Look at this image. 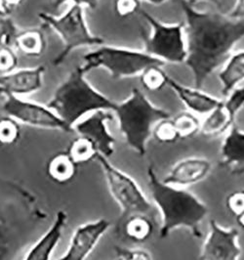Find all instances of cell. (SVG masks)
<instances>
[{
    "label": "cell",
    "mask_w": 244,
    "mask_h": 260,
    "mask_svg": "<svg viewBox=\"0 0 244 260\" xmlns=\"http://www.w3.org/2000/svg\"><path fill=\"white\" fill-rule=\"evenodd\" d=\"M20 138V122L7 115L0 117V144L5 146H11L17 143Z\"/></svg>",
    "instance_id": "83f0119b"
},
{
    "label": "cell",
    "mask_w": 244,
    "mask_h": 260,
    "mask_svg": "<svg viewBox=\"0 0 244 260\" xmlns=\"http://www.w3.org/2000/svg\"><path fill=\"white\" fill-rule=\"evenodd\" d=\"M141 0H116L115 10L120 18H126L141 11Z\"/></svg>",
    "instance_id": "1f68e13d"
},
{
    "label": "cell",
    "mask_w": 244,
    "mask_h": 260,
    "mask_svg": "<svg viewBox=\"0 0 244 260\" xmlns=\"http://www.w3.org/2000/svg\"><path fill=\"white\" fill-rule=\"evenodd\" d=\"M172 119L180 134L181 139L192 138L200 133L201 119L189 111L182 112Z\"/></svg>",
    "instance_id": "d4e9b609"
},
{
    "label": "cell",
    "mask_w": 244,
    "mask_h": 260,
    "mask_svg": "<svg viewBox=\"0 0 244 260\" xmlns=\"http://www.w3.org/2000/svg\"><path fill=\"white\" fill-rule=\"evenodd\" d=\"M236 117L221 100L220 104L201 120L200 133L206 138H216L226 135L235 123Z\"/></svg>",
    "instance_id": "d6986e66"
},
{
    "label": "cell",
    "mask_w": 244,
    "mask_h": 260,
    "mask_svg": "<svg viewBox=\"0 0 244 260\" xmlns=\"http://www.w3.org/2000/svg\"><path fill=\"white\" fill-rule=\"evenodd\" d=\"M44 73L45 68L39 66L0 75V90L21 97L38 92L43 86Z\"/></svg>",
    "instance_id": "5bb4252c"
},
{
    "label": "cell",
    "mask_w": 244,
    "mask_h": 260,
    "mask_svg": "<svg viewBox=\"0 0 244 260\" xmlns=\"http://www.w3.org/2000/svg\"><path fill=\"white\" fill-rule=\"evenodd\" d=\"M81 66L76 68L55 91L48 107L74 129L83 117L98 111L114 113L116 102L98 91L85 78Z\"/></svg>",
    "instance_id": "277c9868"
},
{
    "label": "cell",
    "mask_w": 244,
    "mask_h": 260,
    "mask_svg": "<svg viewBox=\"0 0 244 260\" xmlns=\"http://www.w3.org/2000/svg\"><path fill=\"white\" fill-rule=\"evenodd\" d=\"M83 62L81 68L86 74L102 68L108 71L114 79L140 77L152 66L165 65L146 51L104 44L87 53L83 57Z\"/></svg>",
    "instance_id": "8992f818"
},
{
    "label": "cell",
    "mask_w": 244,
    "mask_h": 260,
    "mask_svg": "<svg viewBox=\"0 0 244 260\" xmlns=\"http://www.w3.org/2000/svg\"><path fill=\"white\" fill-rule=\"evenodd\" d=\"M147 173L154 206L161 218L160 238H167L178 228H187L193 237L201 238L200 224L208 214L206 204L185 188L163 182L151 166Z\"/></svg>",
    "instance_id": "3957f363"
},
{
    "label": "cell",
    "mask_w": 244,
    "mask_h": 260,
    "mask_svg": "<svg viewBox=\"0 0 244 260\" xmlns=\"http://www.w3.org/2000/svg\"><path fill=\"white\" fill-rule=\"evenodd\" d=\"M163 66L154 65L147 69L141 76L142 85L148 91L156 92L161 90L168 85L170 77L162 69Z\"/></svg>",
    "instance_id": "484cf974"
},
{
    "label": "cell",
    "mask_w": 244,
    "mask_h": 260,
    "mask_svg": "<svg viewBox=\"0 0 244 260\" xmlns=\"http://www.w3.org/2000/svg\"><path fill=\"white\" fill-rule=\"evenodd\" d=\"M0 98L3 99L2 111L5 115L13 117L20 123L43 129L58 130L65 133L74 129L59 117L50 107L41 105L25 97L15 96L0 90Z\"/></svg>",
    "instance_id": "30bf717a"
},
{
    "label": "cell",
    "mask_w": 244,
    "mask_h": 260,
    "mask_svg": "<svg viewBox=\"0 0 244 260\" xmlns=\"http://www.w3.org/2000/svg\"><path fill=\"white\" fill-rule=\"evenodd\" d=\"M95 160L100 165L108 189L120 208L121 214L117 219V226L134 214H145L155 220L158 210L143 192L141 187L126 172L117 169L108 157L97 155ZM159 214V213H158Z\"/></svg>",
    "instance_id": "52a82bcc"
},
{
    "label": "cell",
    "mask_w": 244,
    "mask_h": 260,
    "mask_svg": "<svg viewBox=\"0 0 244 260\" xmlns=\"http://www.w3.org/2000/svg\"><path fill=\"white\" fill-rule=\"evenodd\" d=\"M235 228H225L214 219L209 221V232L201 247L200 260H238L242 249Z\"/></svg>",
    "instance_id": "8fae6325"
},
{
    "label": "cell",
    "mask_w": 244,
    "mask_h": 260,
    "mask_svg": "<svg viewBox=\"0 0 244 260\" xmlns=\"http://www.w3.org/2000/svg\"><path fill=\"white\" fill-rule=\"evenodd\" d=\"M48 213L25 186L0 176V260H22L41 236Z\"/></svg>",
    "instance_id": "7a4b0ae2"
},
{
    "label": "cell",
    "mask_w": 244,
    "mask_h": 260,
    "mask_svg": "<svg viewBox=\"0 0 244 260\" xmlns=\"http://www.w3.org/2000/svg\"><path fill=\"white\" fill-rule=\"evenodd\" d=\"M118 258L121 260H153L151 253L142 248H126L116 247Z\"/></svg>",
    "instance_id": "d6a6232c"
},
{
    "label": "cell",
    "mask_w": 244,
    "mask_h": 260,
    "mask_svg": "<svg viewBox=\"0 0 244 260\" xmlns=\"http://www.w3.org/2000/svg\"><path fill=\"white\" fill-rule=\"evenodd\" d=\"M114 119V114L108 111H98L83 117L74 126V131L85 136L96 145L98 152L110 158L115 153L116 139L110 132L108 122Z\"/></svg>",
    "instance_id": "4fadbf2b"
},
{
    "label": "cell",
    "mask_w": 244,
    "mask_h": 260,
    "mask_svg": "<svg viewBox=\"0 0 244 260\" xmlns=\"http://www.w3.org/2000/svg\"><path fill=\"white\" fill-rule=\"evenodd\" d=\"M154 218L145 214H134L127 217L117 226V231L122 232L133 243L142 244L151 239L154 231Z\"/></svg>",
    "instance_id": "44dd1931"
},
{
    "label": "cell",
    "mask_w": 244,
    "mask_h": 260,
    "mask_svg": "<svg viewBox=\"0 0 244 260\" xmlns=\"http://www.w3.org/2000/svg\"><path fill=\"white\" fill-rule=\"evenodd\" d=\"M191 5H195V4H198V3H203V2H210V3H213V4H220V0H183Z\"/></svg>",
    "instance_id": "8d00e7d4"
},
{
    "label": "cell",
    "mask_w": 244,
    "mask_h": 260,
    "mask_svg": "<svg viewBox=\"0 0 244 260\" xmlns=\"http://www.w3.org/2000/svg\"><path fill=\"white\" fill-rule=\"evenodd\" d=\"M25 0H0V17L7 18Z\"/></svg>",
    "instance_id": "836d02e7"
},
{
    "label": "cell",
    "mask_w": 244,
    "mask_h": 260,
    "mask_svg": "<svg viewBox=\"0 0 244 260\" xmlns=\"http://www.w3.org/2000/svg\"><path fill=\"white\" fill-rule=\"evenodd\" d=\"M153 137L161 144L176 143L180 140V134L171 117L164 118L156 123L153 130Z\"/></svg>",
    "instance_id": "4316f807"
},
{
    "label": "cell",
    "mask_w": 244,
    "mask_h": 260,
    "mask_svg": "<svg viewBox=\"0 0 244 260\" xmlns=\"http://www.w3.org/2000/svg\"><path fill=\"white\" fill-rule=\"evenodd\" d=\"M167 86L177 95L189 112L198 117H205L221 102V99L200 90V88L181 84L173 78H169Z\"/></svg>",
    "instance_id": "e0dca14e"
},
{
    "label": "cell",
    "mask_w": 244,
    "mask_h": 260,
    "mask_svg": "<svg viewBox=\"0 0 244 260\" xmlns=\"http://www.w3.org/2000/svg\"><path fill=\"white\" fill-rule=\"evenodd\" d=\"M18 60L14 48L0 47V75L14 72L18 66Z\"/></svg>",
    "instance_id": "f546056e"
},
{
    "label": "cell",
    "mask_w": 244,
    "mask_h": 260,
    "mask_svg": "<svg viewBox=\"0 0 244 260\" xmlns=\"http://www.w3.org/2000/svg\"><path fill=\"white\" fill-rule=\"evenodd\" d=\"M66 152L77 165L95 160L96 156L99 154L96 145L87 137L81 135L72 141Z\"/></svg>",
    "instance_id": "cb8c5ba5"
},
{
    "label": "cell",
    "mask_w": 244,
    "mask_h": 260,
    "mask_svg": "<svg viewBox=\"0 0 244 260\" xmlns=\"http://www.w3.org/2000/svg\"><path fill=\"white\" fill-rule=\"evenodd\" d=\"M228 16L234 20H244V0H236Z\"/></svg>",
    "instance_id": "d590c367"
},
{
    "label": "cell",
    "mask_w": 244,
    "mask_h": 260,
    "mask_svg": "<svg viewBox=\"0 0 244 260\" xmlns=\"http://www.w3.org/2000/svg\"><path fill=\"white\" fill-rule=\"evenodd\" d=\"M65 3H71V4H76V5H80L84 8H90V9H95L98 6L99 0H54L53 6L55 8H59L62 5Z\"/></svg>",
    "instance_id": "e575fe53"
},
{
    "label": "cell",
    "mask_w": 244,
    "mask_h": 260,
    "mask_svg": "<svg viewBox=\"0 0 244 260\" xmlns=\"http://www.w3.org/2000/svg\"><path fill=\"white\" fill-rule=\"evenodd\" d=\"M111 227L106 218L77 226L64 254L57 260H86Z\"/></svg>",
    "instance_id": "7c38bea8"
},
{
    "label": "cell",
    "mask_w": 244,
    "mask_h": 260,
    "mask_svg": "<svg viewBox=\"0 0 244 260\" xmlns=\"http://www.w3.org/2000/svg\"><path fill=\"white\" fill-rule=\"evenodd\" d=\"M143 2H148L150 4H153V5H162L164 4L165 2H167L168 0H141Z\"/></svg>",
    "instance_id": "74e56055"
},
{
    "label": "cell",
    "mask_w": 244,
    "mask_h": 260,
    "mask_svg": "<svg viewBox=\"0 0 244 260\" xmlns=\"http://www.w3.org/2000/svg\"><path fill=\"white\" fill-rule=\"evenodd\" d=\"M46 39L39 29H26L19 32L15 47L27 57H40L46 49Z\"/></svg>",
    "instance_id": "603a6c76"
},
{
    "label": "cell",
    "mask_w": 244,
    "mask_h": 260,
    "mask_svg": "<svg viewBox=\"0 0 244 260\" xmlns=\"http://www.w3.org/2000/svg\"><path fill=\"white\" fill-rule=\"evenodd\" d=\"M113 114L129 148L140 156L146 155L156 123L171 117L169 112L154 106L138 88H133L127 99L117 103Z\"/></svg>",
    "instance_id": "5b68a950"
},
{
    "label": "cell",
    "mask_w": 244,
    "mask_h": 260,
    "mask_svg": "<svg viewBox=\"0 0 244 260\" xmlns=\"http://www.w3.org/2000/svg\"><path fill=\"white\" fill-rule=\"evenodd\" d=\"M151 26L145 38V50L164 64H182L187 59V39L184 23H163L144 10L139 12Z\"/></svg>",
    "instance_id": "9c48e42d"
},
{
    "label": "cell",
    "mask_w": 244,
    "mask_h": 260,
    "mask_svg": "<svg viewBox=\"0 0 244 260\" xmlns=\"http://www.w3.org/2000/svg\"><path fill=\"white\" fill-rule=\"evenodd\" d=\"M221 166L224 168L244 171V131L236 123L231 126L221 146Z\"/></svg>",
    "instance_id": "ac0fdd59"
},
{
    "label": "cell",
    "mask_w": 244,
    "mask_h": 260,
    "mask_svg": "<svg viewBox=\"0 0 244 260\" xmlns=\"http://www.w3.org/2000/svg\"><path fill=\"white\" fill-rule=\"evenodd\" d=\"M226 208L234 217L244 212V189L234 190L226 198Z\"/></svg>",
    "instance_id": "4dcf8cb0"
},
{
    "label": "cell",
    "mask_w": 244,
    "mask_h": 260,
    "mask_svg": "<svg viewBox=\"0 0 244 260\" xmlns=\"http://www.w3.org/2000/svg\"><path fill=\"white\" fill-rule=\"evenodd\" d=\"M84 9L80 5L71 4L60 16L46 12L39 13V19L57 32L64 43L62 51L53 60V65H62L71 53L77 48L104 44L103 39L91 32L86 23Z\"/></svg>",
    "instance_id": "ba28073f"
},
{
    "label": "cell",
    "mask_w": 244,
    "mask_h": 260,
    "mask_svg": "<svg viewBox=\"0 0 244 260\" xmlns=\"http://www.w3.org/2000/svg\"><path fill=\"white\" fill-rule=\"evenodd\" d=\"M67 221L64 210H59L51 226L26 250L22 260H51L55 249L61 242L62 235Z\"/></svg>",
    "instance_id": "2e32d148"
},
{
    "label": "cell",
    "mask_w": 244,
    "mask_h": 260,
    "mask_svg": "<svg viewBox=\"0 0 244 260\" xmlns=\"http://www.w3.org/2000/svg\"><path fill=\"white\" fill-rule=\"evenodd\" d=\"M185 14L187 59L194 87L200 88L216 70L230 58L234 46L244 39V20H234L219 12L201 11L181 1Z\"/></svg>",
    "instance_id": "6da1fadb"
},
{
    "label": "cell",
    "mask_w": 244,
    "mask_h": 260,
    "mask_svg": "<svg viewBox=\"0 0 244 260\" xmlns=\"http://www.w3.org/2000/svg\"><path fill=\"white\" fill-rule=\"evenodd\" d=\"M221 91L226 97L244 83V50L233 52L219 73Z\"/></svg>",
    "instance_id": "ffe728a7"
},
{
    "label": "cell",
    "mask_w": 244,
    "mask_h": 260,
    "mask_svg": "<svg viewBox=\"0 0 244 260\" xmlns=\"http://www.w3.org/2000/svg\"><path fill=\"white\" fill-rule=\"evenodd\" d=\"M20 30L10 17L0 19V47L14 48Z\"/></svg>",
    "instance_id": "f1b7e54d"
},
{
    "label": "cell",
    "mask_w": 244,
    "mask_h": 260,
    "mask_svg": "<svg viewBox=\"0 0 244 260\" xmlns=\"http://www.w3.org/2000/svg\"><path fill=\"white\" fill-rule=\"evenodd\" d=\"M116 260H121V259H120V258H118V259H116Z\"/></svg>",
    "instance_id": "ab89813d"
},
{
    "label": "cell",
    "mask_w": 244,
    "mask_h": 260,
    "mask_svg": "<svg viewBox=\"0 0 244 260\" xmlns=\"http://www.w3.org/2000/svg\"><path fill=\"white\" fill-rule=\"evenodd\" d=\"M235 218H236V221H237L238 226L244 230V212L241 213L240 215H238L237 217H235Z\"/></svg>",
    "instance_id": "f35d334b"
},
{
    "label": "cell",
    "mask_w": 244,
    "mask_h": 260,
    "mask_svg": "<svg viewBox=\"0 0 244 260\" xmlns=\"http://www.w3.org/2000/svg\"><path fill=\"white\" fill-rule=\"evenodd\" d=\"M212 169V164L204 157H187L178 161L162 181L172 186L186 188L202 181Z\"/></svg>",
    "instance_id": "9a60e30c"
},
{
    "label": "cell",
    "mask_w": 244,
    "mask_h": 260,
    "mask_svg": "<svg viewBox=\"0 0 244 260\" xmlns=\"http://www.w3.org/2000/svg\"><path fill=\"white\" fill-rule=\"evenodd\" d=\"M77 162L67 152H60L49 158L46 165V173L53 182L64 185L69 183L77 175Z\"/></svg>",
    "instance_id": "7402d4cb"
}]
</instances>
